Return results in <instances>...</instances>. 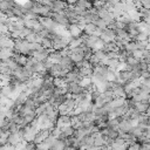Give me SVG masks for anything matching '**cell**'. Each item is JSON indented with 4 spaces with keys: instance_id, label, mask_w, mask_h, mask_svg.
<instances>
[{
    "instance_id": "obj_1",
    "label": "cell",
    "mask_w": 150,
    "mask_h": 150,
    "mask_svg": "<svg viewBox=\"0 0 150 150\" xmlns=\"http://www.w3.org/2000/svg\"><path fill=\"white\" fill-rule=\"evenodd\" d=\"M68 125H71V116L69 115H60L56 120V127L62 129L64 127H68Z\"/></svg>"
},
{
    "instance_id": "obj_2",
    "label": "cell",
    "mask_w": 150,
    "mask_h": 150,
    "mask_svg": "<svg viewBox=\"0 0 150 150\" xmlns=\"http://www.w3.org/2000/svg\"><path fill=\"white\" fill-rule=\"evenodd\" d=\"M68 7V4L66 0H53L52 11L53 12H64Z\"/></svg>"
},
{
    "instance_id": "obj_3",
    "label": "cell",
    "mask_w": 150,
    "mask_h": 150,
    "mask_svg": "<svg viewBox=\"0 0 150 150\" xmlns=\"http://www.w3.org/2000/svg\"><path fill=\"white\" fill-rule=\"evenodd\" d=\"M12 59L18 63L19 67H26L27 63H28V60H29V57H28L27 55H23V54L16 53V52L14 53V55H13Z\"/></svg>"
},
{
    "instance_id": "obj_4",
    "label": "cell",
    "mask_w": 150,
    "mask_h": 150,
    "mask_svg": "<svg viewBox=\"0 0 150 150\" xmlns=\"http://www.w3.org/2000/svg\"><path fill=\"white\" fill-rule=\"evenodd\" d=\"M49 136H50V134H49V130L48 129H41V130L38 131V134H36V136L34 138V143L35 144H39V143L46 141Z\"/></svg>"
},
{
    "instance_id": "obj_5",
    "label": "cell",
    "mask_w": 150,
    "mask_h": 150,
    "mask_svg": "<svg viewBox=\"0 0 150 150\" xmlns=\"http://www.w3.org/2000/svg\"><path fill=\"white\" fill-rule=\"evenodd\" d=\"M68 33L71 38H80L82 34H83V30L79 27L77 23H74V25H70L69 28H68Z\"/></svg>"
},
{
    "instance_id": "obj_6",
    "label": "cell",
    "mask_w": 150,
    "mask_h": 150,
    "mask_svg": "<svg viewBox=\"0 0 150 150\" xmlns=\"http://www.w3.org/2000/svg\"><path fill=\"white\" fill-rule=\"evenodd\" d=\"M94 25L97 27V28H100V29H102V30H105L108 27H109V25L103 20V19H97L95 22H94Z\"/></svg>"
},
{
    "instance_id": "obj_7",
    "label": "cell",
    "mask_w": 150,
    "mask_h": 150,
    "mask_svg": "<svg viewBox=\"0 0 150 150\" xmlns=\"http://www.w3.org/2000/svg\"><path fill=\"white\" fill-rule=\"evenodd\" d=\"M127 150H141V145H139V143H132V144H129L128 145V148H127Z\"/></svg>"
},
{
    "instance_id": "obj_8",
    "label": "cell",
    "mask_w": 150,
    "mask_h": 150,
    "mask_svg": "<svg viewBox=\"0 0 150 150\" xmlns=\"http://www.w3.org/2000/svg\"><path fill=\"white\" fill-rule=\"evenodd\" d=\"M139 1H141V7L150 11V0H139Z\"/></svg>"
}]
</instances>
